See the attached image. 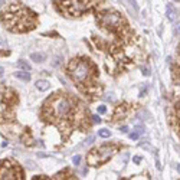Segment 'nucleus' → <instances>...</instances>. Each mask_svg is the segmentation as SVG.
<instances>
[{
    "instance_id": "f257e3e1",
    "label": "nucleus",
    "mask_w": 180,
    "mask_h": 180,
    "mask_svg": "<svg viewBox=\"0 0 180 180\" xmlns=\"http://www.w3.org/2000/svg\"><path fill=\"white\" fill-rule=\"evenodd\" d=\"M3 14V22L6 23L7 29L13 32H23L26 29H32L35 25L33 13L25 9L22 4H12L6 13Z\"/></svg>"
},
{
    "instance_id": "f03ea898",
    "label": "nucleus",
    "mask_w": 180,
    "mask_h": 180,
    "mask_svg": "<svg viewBox=\"0 0 180 180\" xmlns=\"http://www.w3.org/2000/svg\"><path fill=\"white\" fill-rule=\"evenodd\" d=\"M115 151H117V148L114 146L98 147L97 150H92L90 154H88V163L92 164V166H98V164H101V163H105Z\"/></svg>"
},
{
    "instance_id": "7ed1b4c3",
    "label": "nucleus",
    "mask_w": 180,
    "mask_h": 180,
    "mask_svg": "<svg viewBox=\"0 0 180 180\" xmlns=\"http://www.w3.org/2000/svg\"><path fill=\"white\" fill-rule=\"evenodd\" d=\"M51 107H52V113L55 117L58 118H64V117H68L69 113L72 111V102L69 101L65 97H58L55 100L51 101Z\"/></svg>"
},
{
    "instance_id": "20e7f679",
    "label": "nucleus",
    "mask_w": 180,
    "mask_h": 180,
    "mask_svg": "<svg viewBox=\"0 0 180 180\" xmlns=\"http://www.w3.org/2000/svg\"><path fill=\"white\" fill-rule=\"evenodd\" d=\"M91 67L88 62L85 61H79V62H72L71 64V74L72 78L77 82H85L91 77Z\"/></svg>"
},
{
    "instance_id": "39448f33",
    "label": "nucleus",
    "mask_w": 180,
    "mask_h": 180,
    "mask_svg": "<svg viewBox=\"0 0 180 180\" xmlns=\"http://www.w3.org/2000/svg\"><path fill=\"white\" fill-rule=\"evenodd\" d=\"M92 3L94 1H77V0H71V1H64L62 7L71 16H79L82 12L87 10Z\"/></svg>"
},
{
    "instance_id": "423d86ee",
    "label": "nucleus",
    "mask_w": 180,
    "mask_h": 180,
    "mask_svg": "<svg viewBox=\"0 0 180 180\" xmlns=\"http://www.w3.org/2000/svg\"><path fill=\"white\" fill-rule=\"evenodd\" d=\"M121 22L123 19L118 13H104L101 16L102 26H107V27H118V25Z\"/></svg>"
},
{
    "instance_id": "0eeeda50",
    "label": "nucleus",
    "mask_w": 180,
    "mask_h": 180,
    "mask_svg": "<svg viewBox=\"0 0 180 180\" xmlns=\"http://www.w3.org/2000/svg\"><path fill=\"white\" fill-rule=\"evenodd\" d=\"M1 180H16V171L13 169H4L1 170Z\"/></svg>"
},
{
    "instance_id": "6e6552de",
    "label": "nucleus",
    "mask_w": 180,
    "mask_h": 180,
    "mask_svg": "<svg viewBox=\"0 0 180 180\" xmlns=\"http://www.w3.org/2000/svg\"><path fill=\"white\" fill-rule=\"evenodd\" d=\"M49 82L48 81H45V79H38L36 81V88L39 91H46V90H49Z\"/></svg>"
},
{
    "instance_id": "1a4fd4ad",
    "label": "nucleus",
    "mask_w": 180,
    "mask_h": 180,
    "mask_svg": "<svg viewBox=\"0 0 180 180\" xmlns=\"http://www.w3.org/2000/svg\"><path fill=\"white\" fill-rule=\"evenodd\" d=\"M45 58H46V55L45 53H42V52H35V53L30 55V59L35 61V62H38V64H39V62H43Z\"/></svg>"
},
{
    "instance_id": "9d476101",
    "label": "nucleus",
    "mask_w": 180,
    "mask_h": 180,
    "mask_svg": "<svg viewBox=\"0 0 180 180\" xmlns=\"http://www.w3.org/2000/svg\"><path fill=\"white\" fill-rule=\"evenodd\" d=\"M14 77L17 79H22V81H30V74L29 72H23V71H19V72H14Z\"/></svg>"
},
{
    "instance_id": "9b49d317",
    "label": "nucleus",
    "mask_w": 180,
    "mask_h": 180,
    "mask_svg": "<svg viewBox=\"0 0 180 180\" xmlns=\"http://www.w3.org/2000/svg\"><path fill=\"white\" fill-rule=\"evenodd\" d=\"M17 68H20L23 72H29V71L32 69V67H30L26 61H19V62H17Z\"/></svg>"
},
{
    "instance_id": "f8f14e48",
    "label": "nucleus",
    "mask_w": 180,
    "mask_h": 180,
    "mask_svg": "<svg viewBox=\"0 0 180 180\" xmlns=\"http://www.w3.org/2000/svg\"><path fill=\"white\" fill-rule=\"evenodd\" d=\"M174 14H176V12L173 9L171 3H169L167 4V17H169V20H174Z\"/></svg>"
},
{
    "instance_id": "ddd939ff",
    "label": "nucleus",
    "mask_w": 180,
    "mask_h": 180,
    "mask_svg": "<svg viewBox=\"0 0 180 180\" xmlns=\"http://www.w3.org/2000/svg\"><path fill=\"white\" fill-rule=\"evenodd\" d=\"M100 135L102 138H108V137H111V131L110 130H100Z\"/></svg>"
},
{
    "instance_id": "4468645a",
    "label": "nucleus",
    "mask_w": 180,
    "mask_h": 180,
    "mask_svg": "<svg viewBox=\"0 0 180 180\" xmlns=\"http://www.w3.org/2000/svg\"><path fill=\"white\" fill-rule=\"evenodd\" d=\"M98 113H100V114H105V113H107V107H105V105H100V107H98Z\"/></svg>"
},
{
    "instance_id": "2eb2a0df",
    "label": "nucleus",
    "mask_w": 180,
    "mask_h": 180,
    "mask_svg": "<svg viewBox=\"0 0 180 180\" xmlns=\"http://www.w3.org/2000/svg\"><path fill=\"white\" fill-rule=\"evenodd\" d=\"M94 140H95V137H94V135H90V137L85 140V144H92V143H94Z\"/></svg>"
},
{
    "instance_id": "dca6fc26",
    "label": "nucleus",
    "mask_w": 180,
    "mask_h": 180,
    "mask_svg": "<svg viewBox=\"0 0 180 180\" xmlns=\"http://www.w3.org/2000/svg\"><path fill=\"white\" fill-rule=\"evenodd\" d=\"M72 161H74V164H79V161H81V157H79V156H75V157L72 158Z\"/></svg>"
},
{
    "instance_id": "f3484780",
    "label": "nucleus",
    "mask_w": 180,
    "mask_h": 180,
    "mask_svg": "<svg viewBox=\"0 0 180 180\" xmlns=\"http://www.w3.org/2000/svg\"><path fill=\"white\" fill-rule=\"evenodd\" d=\"M92 120H94V123H97V124L101 123V118H100L98 115H94V117H92Z\"/></svg>"
},
{
    "instance_id": "a211bd4d",
    "label": "nucleus",
    "mask_w": 180,
    "mask_h": 180,
    "mask_svg": "<svg viewBox=\"0 0 180 180\" xmlns=\"http://www.w3.org/2000/svg\"><path fill=\"white\" fill-rule=\"evenodd\" d=\"M133 180H148V177H147V176H137V177H134Z\"/></svg>"
},
{
    "instance_id": "6ab92c4d",
    "label": "nucleus",
    "mask_w": 180,
    "mask_h": 180,
    "mask_svg": "<svg viewBox=\"0 0 180 180\" xmlns=\"http://www.w3.org/2000/svg\"><path fill=\"white\" fill-rule=\"evenodd\" d=\"M130 137H131V140H137L138 138V133H131Z\"/></svg>"
},
{
    "instance_id": "aec40b11",
    "label": "nucleus",
    "mask_w": 180,
    "mask_h": 180,
    "mask_svg": "<svg viewBox=\"0 0 180 180\" xmlns=\"http://www.w3.org/2000/svg\"><path fill=\"white\" fill-rule=\"evenodd\" d=\"M120 130H121V133H127V131H128V127H125V125H123V127H121Z\"/></svg>"
},
{
    "instance_id": "412c9836",
    "label": "nucleus",
    "mask_w": 180,
    "mask_h": 180,
    "mask_svg": "<svg viewBox=\"0 0 180 180\" xmlns=\"http://www.w3.org/2000/svg\"><path fill=\"white\" fill-rule=\"evenodd\" d=\"M143 74H144V75H150V72H148V68H143Z\"/></svg>"
},
{
    "instance_id": "4be33fe9",
    "label": "nucleus",
    "mask_w": 180,
    "mask_h": 180,
    "mask_svg": "<svg viewBox=\"0 0 180 180\" xmlns=\"http://www.w3.org/2000/svg\"><path fill=\"white\" fill-rule=\"evenodd\" d=\"M133 160H134V163H140V161H141V157H138V156H135V157L133 158Z\"/></svg>"
},
{
    "instance_id": "5701e85b",
    "label": "nucleus",
    "mask_w": 180,
    "mask_h": 180,
    "mask_svg": "<svg viewBox=\"0 0 180 180\" xmlns=\"http://www.w3.org/2000/svg\"><path fill=\"white\" fill-rule=\"evenodd\" d=\"M27 164H29V169H35V166H33V161H27Z\"/></svg>"
},
{
    "instance_id": "b1692460",
    "label": "nucleus",
    "mask_w": 180,
    "mask_h": 180,
    "mask_svg": "<svg viewBox=\"0 0 180 180\" xmlns=\"http://www.w3.org/2000/svg\"><path fill=\"white\" fill-rule=\"evenodd\" d=\"M3 72H4V68H1V67H0V77L3 75Z\"/></svg>"
},
{
    "instance_id": "393cba45",
    "label": "nucleus",
    "mask_w": 180,
    "mask_h": 180,
    "mask_svg": "<svg viewBox=\"0 0 180 180\" xmlns=\"http://www.w3.org/2000/svg\"><path fill=\"white\" fill-rule=\"evenodd\" d=\"M3 3H4V1H3V0H0V6H1V4H3Z\"/></svg>"
}]
</instances>
